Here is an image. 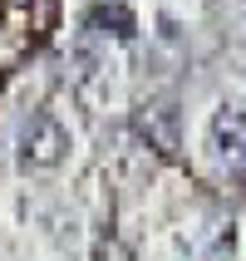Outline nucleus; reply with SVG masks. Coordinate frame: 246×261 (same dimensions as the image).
I'll return each mask as SVG.
<instances>
[{
    "instance_id": "f257e3e1",
    "label": "nucleus",
    "mask_w": 246,
    "mask_h": 261,
    "mask_svg": "<svg viewBox=\"0 0 246 261\" xmlns=\"http://www.w3.org/2000/svg\"><path fill=\"white\" fill-rule=\"evenodd\" d=\"M15 153H20V168H35V173L59 168L64 153H69V128H64L54 114L35 109V114L20 123V133H15Z\"/></svg>"
},
{
    "instance_id": "f03ea898",
    "label": "nucleus",
    "mask_w": 246,
    "mask_h": 261,
    "mask_svg": "<svg viewBox=\"0 0 246 261\" xmlns=\"http://www.w3.org/2000/svg\"><path fill=\"white\" fill-rule=\"evenodd\" d=\"M207 153L222 173H246V103L227 99L207 123Z\"/></svg>"
},
{
    "instance_id": "7ed1b4c3",
    "label": "nucleus",
    "mask_w": 246,
    "mask_h": 261,
    "mask_svg": "<svg viewBox=\"0 0 246 261\" xmlns=\"http://www.w3.org/2000/svg\"><path fill=\"white\" fill-rule=\"evenodd\" d=\"M133 133L153 153L173 158L177 148H182V109H177V99H143L133 109Z\"/></svg>"
},
{
    "instance_id": "20e7f679",
    "label": "nucleus",
    "mask_w": 246,
    "mask_h": 261,
    "mask_svg": "<svg viewBox=\"0 0 246 261\" xmlns=\"http://www.w3.org/2000/svg\"><path fill=\"white\" fill-rule=\"evenodd\" d=\"M89 25H103V35H114V40H133L138 20H133L128 5H94L89 10Z\"/></svg>"
}]
</instances>
